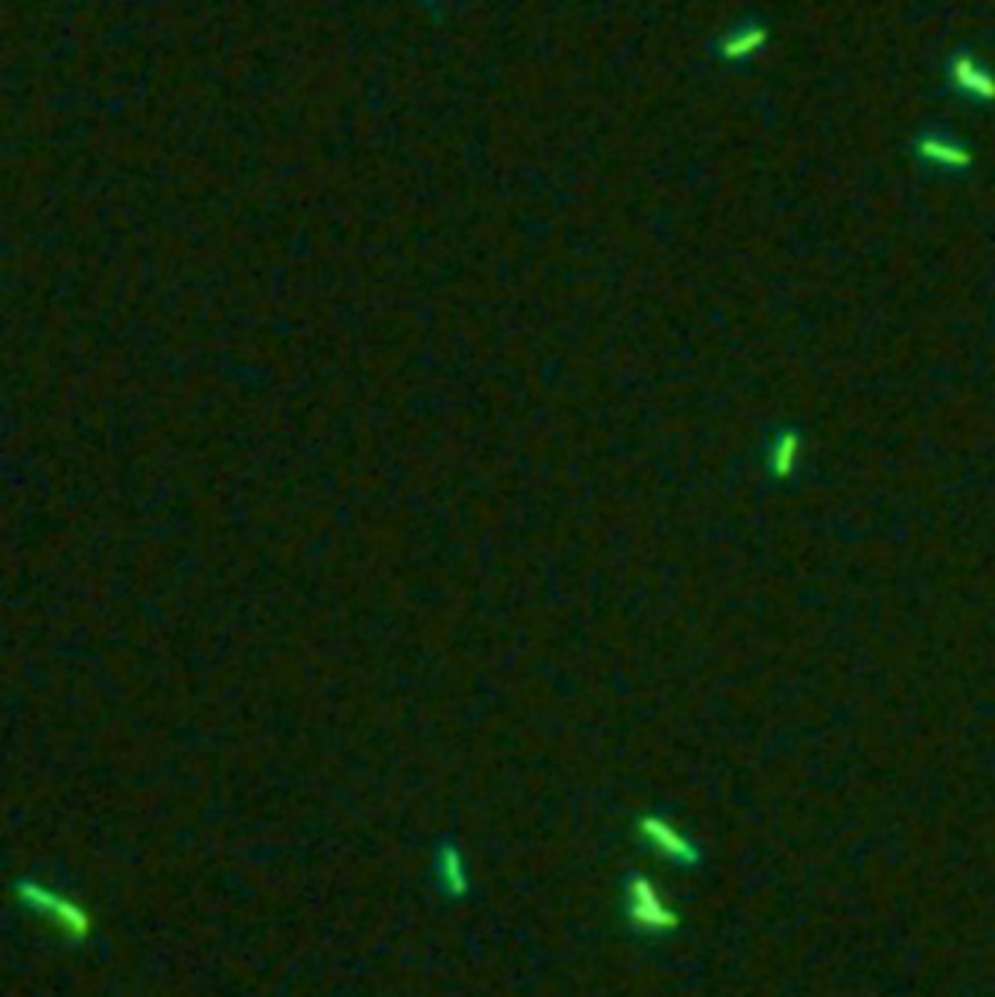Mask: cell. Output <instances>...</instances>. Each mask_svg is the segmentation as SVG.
I'll list each match as a JSON object with an SVG mask.
<instances>
[{
  "instance_id": "obj_1",
  "label": "cell",
  "mask_w": 995,
  "mask_h": 997,
  "mask_svg": "<svg viewBox=\"0 0 995 997\" xmlns=\"http://www.w3.org/2000/svg\"><path fill=\"white\" fill-rule=\"evenodd\" d=\"M15 896H19L33 913L50 919L67 939H85V936L91 934V916H88V910L76 904V901H71V898L59 896L56 889L41 887L36 881H19V884H15Z\"/></svg>"
},
{
  "instance_id": "obj_2",
  "label": "cell",
  "mask_w": 995,
  "mask_h": 997,
  "mask_svg": "<svg viewBox=\"0 0 995 997\" xmlns=\"http://www.w3.org/2000/svg\"><path fill=\"white\" fill-rule=\"evenodd\" d=\"M946 82L958 97L975 102V106H993L995 102V73L986 64L978 62V56L969 47H958L946 59Z\"/></svg>"
},
{
  "instance_id": "obj_3",
  "label": "cell",
  "mask_w": 995,
  "mask_h": 997,
  "mask_svg": "<svg viewBox=\"0 0 995 997\" xmlns=\"http://www.w3.org/2000/svg\"><path fill=\"white\" fill-rule=\"evenodd\" d=\"M913 152L922 163H932L943 173H967L972 167V155L958 137L949 135L946 128H925L913 137Z\"/></svg>"
},
{
  "instance_id": "obj_4",
  "label": "cell",
  "mask_w": 995,
  "mask_h": 997,
  "mask_svg": "<svg viewBox=\"0 0 995 997\" xmlns=\"http://www.w3.org/2000/svg\"><path fill=\"white\" fill-rule=\"evenodd\" d=\"M767 45V27L759 21H739L715 41V53L724 64H741Z\"/></svg>"
},
{
  "instance_id": "obj_5",
  "label": "cell",
  "mask_w": 995,
  "mask_h": 997,
  "mask_svg": "<svg viewBox=\"0 0 995 997\" xmlns=\"http://www.w3.org/2000/svg\"><path fill=\"white\" fill-rule=\"evenodd\" d=\"M435 884H439V889L447 898H462L470 889L467 863L453 844H444L439 849V858H435Z\"/></svg>"
}]
</instances>
